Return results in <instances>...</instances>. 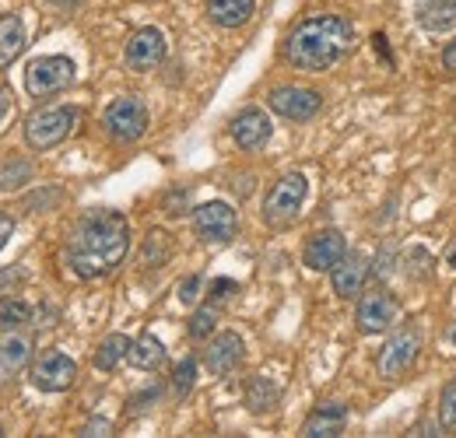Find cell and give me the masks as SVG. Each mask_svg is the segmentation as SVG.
<instances>
[{
	"instance_id": "1",
	"label": "cell",
	"mask_w": 456,
	"mask_h": 438,
	"mask_svg": "<svg viewBox=\"0 0 456 438\" xmlns=\"http://www.w3.org/2000/svg\"><path fill=\"white\" fill-rule=\"evenodd\" d=\"M130 249V221L119 211H88L67 239V264L85 280L106 277Z\"/></svg>"
},
{
	"instance_id": "2",
	"label": "cell",
	"mask_w": 456,
	"mask_h": 438,
	"mask_svg": "<svg viewBox=\"0 0 456 438\" xmlns=\"http://www.w3.org/2000/svg\"><path fill=\"white\" fill-rule=\"evenodd\" d=\"M351 39H354V25L344 14H309L291 28L285 56L291 67L320 74L330 70L351 50Z\"/></svg>"
},
{
	"instance_id": "3",
	"label": "cell",
	"mask_w": 456,
	"mask_h": 438,
	"mask_svg": "<svg viewBox=\"0 0 456 438\" xmlns=\"http://www.w3.org/2000/svg\"><path fill=\"white\" fill-rule=\"evenodd\" d=\"M77 123V110L74 106H53V110H39L25 119V144L32 151H50L60 141L70 137Z\"/></svg>"
},
{
	"instance_id": "4",
	"label": "cell",
	"mask_w": 456,
	"mask_h": 438,
	"mask_svg": "<svg viewBox=\"0 0 456 438\" xmlns=\"http://www.w3.org/2000/svg\"><path fill=\"white\" fill-rule=\"evenodd\" d=\"M74 60L70 56H36L28 67H25V92L32 99H43V95H53V92H63L67 85H74Z\"/></svg>"
},
{
	"instance_id": "5",
	"label": "cell",
	"mask_w": 456,
	"mask_h": 438,
	"mask_svg": "<svg viewBox=\"0 0 456 438\" xmlns=\"http://www.w3.org/2000/svg\"><path fill=\"white\" fill-rule=\"evenodd\" d=\"M305 193H309V182H305L302 172L281 175V179L271 186L267 200H264V221H267V224H288V221L302 211Z\"/></svg>"
},
{
	"instance_id": "6",
	"label": "cell",
	"mask_w": 456,
	"mask_h": 438,
	"mask_svg": "<svg viewBox=\"0 0 456 438\" xmlns=\"http://www.w3.org/2000/svg\"><path fill=\"white\" fill-rule=\"evenodd\" d=\"M102 123H106V130L113 134L116 141L130 144V141H141L144 137V130H148V110H144V102L137 95H123V99L110 102Z\"/></svg>"
},
{
	"instance_id": "7",
	"label": "cell",
	"mask_w": 456,
	"mask_h": 438,
	"mask_svg": "<svg viewBox=\"0 0 456 438\" xmlns=\"http://www.w3.org/2000/svg\"><path fill=\"white\" fill-rule=\"evenodd\" d=\"M418 351H421V337H418V329H400V333H394V337L383 344L379 358H376L379 376H383V379H400V376L414 365Z\"/></svg>"
},
{
	"instance_id": "8",
	"label": "cell",
	"mask_w": 456,
	"mask_h": 438,
	"mask_svg": "<svg viewBox=\"0 0 456 438\" xmlns=\"http://www.w3.org/2000/svg\"><path fill=\"white\" fill-rule=\"evenodd\" d=\"M74 379H77V365L63 351H43L32 365V385L43 393H63L74 385Z\"/></svg>"
},
{
	"instance_id": "9",
	"label": "cell",
	"mask_w": 456,
	"mask_h": 438,
	"mask_svg": "<svg viewBox=\"0 0 456 438\" xmlns=\"http://www.w3.org/2000/svg\"><path fill=\"white\" fill-rule=\"evenodd\" d=\"M267 102H271V110L278 112V116L295 119V123L313 119V116L320 112V106H323L320 92H313V88H298V85H281V88H274V92L267 95Z\"/></svg>"
},
{
	"instance_id": "10",
	"label": "cell",
	"mask_w": 456,
	"mask_h": 438,
	"mask_svg": "<svg viewBox=\"0 0 456 438\" xmlns=\"http://www.w3.org/2000/svg\"><path fill=\"white\" fill-rule=\"evenodd\" d=\"M235 228H239V218L225 200H211V204H200L193 211V231L204 242H228L235 235Z\"/></svg>"
},
{
	"instance_id": "11",
	"label": "cell",
	"mask_w": 456,
	"mask_h": 438,
	"mask_svg": "<svg viewBox=\"0 0 456 438\" xmlns=\"http://www.w3.org/2000/svg\"><path fill=\"white\" fill-rule=\"evenodd\" d=\"M123 60H126L130 70H151V67H159L166 60V36H162V28H155V25L137 28L130 36L126 50H123Z\"/></svg>"
},
{
	"instance_id": "12",
	"label": "cell",
	"mask_w": 456,
	"mask_h": 438,
	"mask_svg": "<svg viewBox=\"0 0 456 438\" xmlns=\"http://www.w3.org/2000/svg\"><path fill=\"white\" fill-rule=\"evenodd\" d=\"M397 298L390 295V291H369V295H362V302H358V329L362 333H383V329H390L397 323Z\"/></svg>"
},
{
	"instance_id": "13",
	"label": "cell",
	"mask_w": 456,
	"mask_h": 438,
	"mask_svg": "<svg viewBox=\"0 0 456 438\" xmlns=\"http://www.w3.org/2000/svg\"><path fill=\"white\" fill-rule=\"evenodd\" d=\"M344 256H347V242H344V235L338 228H323V231L309 235L305 253H302L309 271H334Z\"/></svg>"
},
{
	"instance_id": "14",
	"label": "cell",
	"mask_w": 456,
	"mask_h": 438,
	"mask_svg": "<svg viewBox=\"0 0 456 438\" xmlns=\"http://www.w3.org/2000/svg\"><path fill=\"white\" fill-rule=\"evenodd\" d=\"M274 126H271V116L264 110H242L235 119H232V137L242 151H256L271 141Z\"/></svg>"
},
{
	"instance_id": "15",
	"label": "cell",
	"mask_w": 456,
	"mask_h": 438,
	"mask_svg": "<svg viewBox=\"0 0 456 438\" xmlns=\"http://www.w3.org/2000/svg\"><path fill=\"white\" fill-rule=\"evenodd\" d=\"M242 361V337L239 333H218L211 344H208V351H204V365H208V372L211 376H228V372H235V365Z\"/></svg>"
},
{
	"instance_id": "16",
	"label": "cell",
	"mask_w": 456,
	"mask_h": 438,
	"mask_svg": "<svg viewBox=\"0 0 456 438\" xmlns=\"http://www.w3.org/2000/svg\"><path fill=\"white\" fill-rule=\"evenodd\" d=\"M365 277H369V260H365L362 253H347L341 264L330 271L334 291H338L341 298H354V295H362Z\"/></svg>"
},
{
	"instance_id": "17",
	"label": "cell",
	"mask_w": 456,
	"mask_h": 438,
	"mask_svg": "<svg viewBox=\"0 0 456 438\" xmlns=\"http://www.w3.org/2000/svg\"><path fill=\"white\" fill-rule=\"evenodd\" d=\"M344 425H347V410H344L341 403H323V407H316V410L305 418L302 435L305 438H334L344 432Z\"/></svg>"
},
{
	"instance_id": "18",
	"label": "cell",
	"mask_w": 456,
	"mask_h": 438,
	"mask_svg": "<svg viewBox=\"0 0 456 438\" xmlns=\"http://www.w3.org/2000/svg\"><path fill=\"white\" fill-rule=\"evenodd\" d=\"M418 28L428 36H443L456 25V0H421L418 4Z\"/></svg>"
},
{
	"instance_id": "19",
	"label": "cell",
	"mask_w": 456,
	"mask_h": 438,
	"mask_svg": "<svg viewBox=\"0 0 456 438\" xmlns=\"http://www.w3.org/2000/svg\"><path fill=\"white\" fill-rule=\"evenodd\" d=\"M126 361H130L134 369H141V372H155V369L166 365V344H162L155 333H141L137 340H130Z\"/></svg>"
},
{
	"instance_id": "20",
	"label": "cell",
	"mask_w": 456,
	"mask_h": 438,
	"mask_svg": "<svg viewBox=\"0 0 456 438\" xmlns=\"http://www.w3.org/2000/svg\"><path fill=\"white\" fill-rule=\"evenodd\" d=\"M256 0H208V18L218 28H239L253 18Z\"/></svg>"
},
{
	"instance_id": "21",
	"label": "cell",
	"mask_w": 456,
	"mask_h": 438,
	"mask_svg": "<svg viewBox=\"0 0 456 438\" xmlns=\"http://www.w3.org/2000/svg\"><path fill=\"white\" fill-rule=\"evenodd\" d=\"M25 53V21L21 14H4L0 18V70L11 67Z\"/></svg>"
},
{
	"instance_id": "22",
	"label": "cell",
	"mask_w": 456,
	"mask_h": 438,
	"mask_svg": "<svg viewBox=\"0 0 456 438\" xmlns=\"http://www.w3.org/2000/svg\"><path fill=\"white\" fill-rule=\"evenodd\" d=\"M28 365V344L25 340H7V344H0V385L11 383L21 369Z\"/></svg>"
},
{
	"instance_id": "23",
	"label": "cell",
	"mask_w": 456,
	"mask_h": 438,
	"mask_svg": "<svg viewBox=\"0 0 456 438\" xmlns=\"http://www.w3.org/2000/svg\"><path fill=\"white\" fill-rule=\"evenodd\" d=\"M126 354H130V340H126L123 333H110V337L95 347V369H99V372H113Z\"/></svg>"
},
{
	"instance_id": "24",
	"label": "cell",
	"mask_w": 456,
	"mask_h": 438,
	"mask_svg": "<svg viewBox=\"0 0 456 438\" xmlns=\"http://www.w3.org/2000/svg\"><path fill=\"white\" fill-rule=\"evenodd\" d=\"M278 385L271 383V379H264V376H253L249 385H246V407L253 410V414H264V410H271V407H278Z\"/></svg>"
},
{
	"instance_id": "25",
	"label": "cell",
	"mask_w": 456,
	"mask_h": 438,
	"mask_svg": "<svg viewBox=\"0 0 456 438\" xmlns=\"http://www.w3.org/2000/svg\"><path fill=\"white\" fill-rule=\"evenodd\" d=\"M32 323V305L18 295L0 298V329H21Z\"/></svg>"
},
{
	"instance_id": "26",
	"label": "cell",
	"mask_w": 456,
	"mask_h": 438,
	"mask_svg": "<svg viewBox=\"0 0 456 438\" xmlns=\"http://www.w3.org/2000/svg\"><path fill=\"white\" fill-rule=\"evenodd\" d=\"M172 242L162 228H151L148 239H144V249H141V267H162L169 260Z\"/></svg>"
},
{
	"instance_id": "27",
	"label": "cell",
	"mask_w": 456,
	"mask_h": 438,
	"mask_svg": "<svg viewBox=\"0 0 456 438\" xmlns=\"http://www.w3.org/2000/svg\"><path fill=\"white\" fill-rule=\"evenodd\" d=\"M32 179V165L21 162V158H11V162L0 165V193H7V190H18V186H25Z\"/></svg>"
},
{
	"instance_id": "28",
	"label": "cell",
	"mask_w": 456,
	"mask_h": 438,
	"mask_svg": "<svg viewBox=\"0 0 456 438\" xmlns=\"http://www.w3.org/2000/svg\"><path fill=\"white\" fill-rule=\"evenodd\" d=\"M215 323H218V312H215V305H204V309H197V312L190 316V337H193V340H204V337H211V333H215Z\"/></svg>"
},
{
	"instance_id": "29",
	"label": "cell",
	"mask_w": 456,
	"mask_h": 438,
	"mask_svg": "<svg viewBox=\"0 0 456 438\" xmlns=\"http://www.w3.org/2000/svg\"><path fill=\"white\" fill-rule=\"evenodd\" d=\"M193 379H197V361H193V358L179 361L175 372H172V389H175V396H186V393L193 389Z\"/></svg>"
},
{
	"instance_id": "30",
	"label": "cell",
	"mask_w": 456,
	"mask_h": 438,
	"mask_svg": "<svg viewBox=\"0 0 456 438\" xmlns=\"http://www.w3.org/2000/svg\"><path fill=\"white\" fill-rule=\"evenodd\" d=\"M200 288H204V277L190 274V277H183V280H179L175 295H179V302H183V305H197V298H200Z\"/></svg>"
},
{
	"instance_id": "31",
	"label": "cell",
	"mask_w": 456,
	"mask_h": 438,
	"mask_svg": "<svg viewBox=\"0 0 456 438\" xmlns=\"http://www.w3.org/2000/svg\"><path fill=\"white\" fill-rule=\"evenodd\" d=\"M439 414H443V425L456 432V379L443 389V400H439Z\"/></svg>"
},
{
	"instance_id": "32",
	"label": "cell",
	"mask_w": 456,
	"mask_h": 438,
	"mask_svg": "<svg viewBox=\"0 0 456 438\" xmlns=\"http://www.w3.org/2000/svg\"><path fill=\"white\" fill-rule=\"evenodd\" d=\"M208 291H211V298H215V302H225L228 295H235V291H239V284H235V280H228V277H218V280H211V288H208Z\"/></svg>"
},
{
	"instance_id": "33",
	"label": "cell",
	"mask_w": 456,
	"mask_h": 438,
	"mask_svg": "<svg viewBox=\"0 0 456 438\" xmlns=\"http://www.w3.org/2000/svg\"><path fill=\"white\" fill-rule=\"evenodd\" d=\"M159 396H162V389H159V385H148L144 393H137V396L130 400V407H134V414H141V410H148V403H155Z\"/></svg>"
},
{
	"instance_id": "34",
	"label": "cell",
	"mask_w": 456,
	"mask_h": 438,
	"mask_svg": "<svg viewBox=\"0 0 456 438\" xmlns=\"http://www.w3.org/2000/svg\"><path fill=\"white\" fill-rule=\"evenodd\" d=\"M110 432H113V425H110L106 418H92V421H85V428H81V435H85V438L110 435Z\"/></svg>"
},
{
	"instance_id": "35",
	"label": "cell",
	"mask_w": 456,
	"mask_h": 438,
	"mask_svg": "<svg viewBox=\"0 0 456 438\" xmlns=\"http://www.w3.org/2000/svg\"><path fill=\"white\" fill-rule=\"evenodd\" d=\"M11 235H14V218L0 211V253H4V246L11 242Z\"/></svg>"
},
{
	"instance_id": "36",
	"label": "cell",
	"mask_w": 456,
	"mask_h": 438,
	"mask_svg": "<svg viewBox=\"0 0 456 438\" xmlns=\"http://www.w3.org/2000/svg\"><path fill=\"white\" fill-rule=\"evenodd\" d=\"M183 204H186V190H179V193H172L169 200H166V215H172V218H175V215H183V211H179Z\"/></svg>"
},
{
	"instance_id": "37",
	"label": "cell",
	"mask_w": 456,
	"mask_h": 438,
	"mask_svg": "<svg viewBox=\"0 0 456 438\" xmlns=\"http://www.w3.org/2000/svg\"><path fill=\"white\" fill-rule=\"evenodd\" d=\"M443 67H446V70H453V74H456V39L450 43V46H446V50H443Z\"/></svg>"
},
{
	"instance_id": "38",
	"label": "cell",
	"mask_w": 456,
	"mask_h": 438,
	"mask_svg": "<svg viewBox=\"0 0 456 438\" xmlns=\"http://www.w3.org/2000/svg\"><path fill=\"white\" fill-rule=\"evenodd\" d=\"M372 43H376V50H379V53H383L387 60H390V63H394V56H390V46H387V36H379V32H376V36H372Z\"/></svg>"
},
{
	"instance_id": "39",
	"label": "cell",
	"mask_w": 456,
	"mask_h": 438,
	"mask_svg": "<svg viewBox=\"0 0 456 438\" xmlns=\"http://www.w3.org/2000/svg\"><path fill=\"white\" fill-rule=\"evenodd\" d=\"M446 351H450V354H456V323L446 329Z\"/></svg>"
},
{
	"instance_id": "40",
	"label": "cell",
	"mask_w": 456,
	"mask_h": 438,
	"mask_svg": "<svg viewBox=\"0 0 456 438\" xmlns=\"http://www.w3.org/2000/svg\"><path fill=\"white\" fill-rule=\"evenodd\" d=\"M446 267H453L456 271V239H453V246L446 249Z\"/></svg>"
},
{
	"instance_id": "41",
	"label": "cell",
	"mask_w": 456,
	"mask_h": 438,
	"mask_svg": "<svg viewBox=\"0 0 456 438\" xmlns=\"http://www.w3.org/2000/svg\"><path fill=\"white\" fill-rule=\"evenodd\" d=\"M7 110H11V95H7V92H0V116H4Z\"/></svg>"
},
{
	"instance_id": "42",
	"label": "cell",
	"mask_w": 456,
	"mask_h": 438,
	"mask_svg": "<svg viewBox=\"0 0 456 438\" xmlns=\"http://www.w3.org/2000/svg\"><path fill=\"white\" fill-rule=\"evenodd\" d=\"M14 277H18V271H4V274H0V284H7V280H14Z\"/></svg>"
},
{
	"instance_id": "43",
	"label": "cell",
	"mask_w": 456,
	"mask_h": 438,
	"mask_svg": "<svg viewBox=\"0 0 456 438\" xmlns=\"http://www.w3.org/2000/svg\"><path fill=\"white\" fill-rule=\"evenodd\" d=\"M0 435H4V425H0Z\"/></svg>"
}]
</instances>
